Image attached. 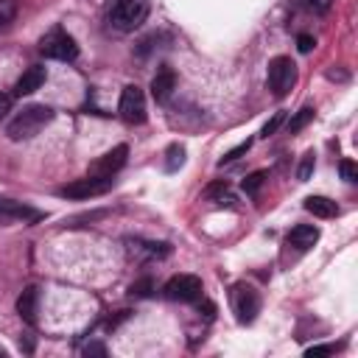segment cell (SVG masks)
<instances>
[{
  "instance_id": "obj_1",
  "label": "cell",
  "mask_w": 358,
  "mask_h": 358,
  "mask_svg": "<svg viewBox=\"0 0 358 358\" xmlns=\"http://www.w3.org/2000/svg\"><path fill=\"white\" fill-rule=\"evenodd\" d=\"M53 120V109L45 103H28L22 106L6 126V134L11 140H31L34 134H39L48 123Z\"/></svg>"
},
{
  "instance_id": "obj_2",
  "label": "cell",
  "mask_w": 358,
  "mask_h": 358,
  "mask_svg": "<svg viewBox=\"0 0 358 358\" xmlns=\"http://www.w3.org/2000/svg\"><path fill=\"white\" fill-rule=\"evenodd\" d=\"M148 17V3L145 0H115L106 11V22L115 31H134L145 22Z\"/></svg>"
},
{
  "instance_id": "obj_3",
  "label": "cell",
  "mask_w": 358,
  "mask_h": 358,
  "mask_svg": "<svg viewBox=\"0 0 358 358\" xmlns=\"http://www.w3.org/2000/svg\"><path fill=\"white\" fill-rule=\"evenodd\" d=\"M39 50L48 59H59V62H76V56H78V45H76V39L64 28L48 31L42 36V42H39Z\"/></svg>"
},
{
  "instance_id": "obj_4",
  "label": "cell",
  "mask_w": 358,
  "mask_h": 358,
  "mask_svg": "<svg viewBox=\"0 0 358 358\" xmlns=\"http://www.w3.org/2000/svg\"><path fill=\"white\" fill-rule=\"evenodd\" d=\"M112 182H115L112 176H95V173H90L84 179H76V182L59 187L56 193L64 196V199H92V196H103L106 190H112Z\"/></svg>"
},
{
  "instance_id": "obj_5",
  "label": "cell",
  "mask_w": 358,
  "mask_h": 358,
  "mask_svg": "<svg viewBox=\"0 0 358 358\" xmlns=\"http://www.w3.org/2000/svg\"><path fill=\"white\" fill-rule=\"evenodd\" d=\"M294 81H296V67H294V62L288 56H277V59L268 62V90L277 98L288 95Z\"/></svg>"
},
{
  "instance_id": "obj_6",
  "label": "cell",
  "mask_w": 358,
  "mask_h": 358,
  "mask_svg": "<svg viewBox=\"0 0 358 358\" xmlns=\"http://www.w3.org/2000/svg\"><path fill=\"white\" fill-rule=\"evenodd\" d=\"M232 310H235V319L241 324L255 322V316L260 313V296H257V291L252 285H246V282L232 285Z\"/></svg>"
},
{
  "instance_id": "obj_7",
  "label": "cell",
  "mask_w": 358,
  "mask_h": 358,
  "mask_svg": "<svg viewBox=\"0 0 358 358\" xmlns=\"http://www.w3.org/2000/svg\"><path fill=\"white\" fill-rule=\"evenodd\" d=\"M117 112H120V117H123L129 126H137V123L145 120V95H143V90H140L137 84L123 87Z\"/></svg>"
},
{
  "instance_id": "obj_8",
  "label": "cell",
  "mask_w": 358,
  "mask_h": 358,
  "mask_svg": "<svg viewBox=\"0 0 358 358\" xmlns=\"http://www.w3.org/2000/svg\"><path fill=\"white\" fill-rule=\"evenodd\" d=\"M162 294L173 302H196L201 296V280L193 274H176L162 285Z\"/></svg>"
},
{
  "instance_id": "obj_9",
  "label": "cell",
  "mask_w": 358,
  "mask_h": 358,
  "mask_svg": "<svg viewBox=\"0 0 358 358\" xmlns=\"http://www.w3.org/2000/svg\"><path fill=\"white\" fill-rule=\"evenodd\" d=\"M45 213L31 207V204H22V201H14V199H0V221H20V224H36L42 221Z\"/></svg>"
},
{
  "instance_id": "obj_10",
  "label": "cell",
  "mask_w": 358,
  "mask_h": 358,
  "mask_svg": "<svg viewBox=\"0 0 358 358\" xmlns=\"http://www.w3.org/2000/svg\"><path fill=\"white\" fill-rule=\"evenodd\" d=\"M126 157H129V145H115L112 151H106L103 157H98L92 162L90 173H95V176H115L126 165Z\"/></svg>"
},
{
  "instance_id": "obj_11",
  "label": "cell",
  "mask_w": 358,
  "mask_h": 358,
  "mask_svg": "<svg viewBox=\"0 0 358 358\" xmlns=\"http://www.w3.org/2000/svg\"><path fill=\"white\" fill-rule=\"evenodd\" d=\"M129 243V255L137 257V260H162L171 255V243H162V241H143V238H134V241H126Z\"/></svg>"
},
{
  "instance_id": "obj_12",
  "label": "cell",
  "mask_w": 358,
  "mask_h": 358,
  "mask_svg": "<svg viewBox=\"0 0 358 358\" xmlns=\"http://www.w3.org/2000/svg\"><path fill=\"white\" fill-rule=\"evenodd\" d=\"M45 78H48V73H45V67H39V64H34V67H28L20 78H17V84H14V95H31V92H36L42 84H45Z\"/></svg>"
},
{
  "instance_id": "obj_13",
  "label": "cell",
  "mask_w": 358,
  "mask_h": 358,
  "mask_svg": "<svg viewBox=\"0 0 358 358\" xmlns=\"http://www.w3.org/2000/svg\"><path fill=\"white\" fill-rule=\"evenodd\" d=\"M173 90H176V76H173V70L162 67V70L154 76V81H151V95H154V101H157V103H168L171 95H173Z\"/></svg>"
},
{
  "instance_id": "obj_14",
  "label": "cell",
  "mask_w": 358,
  "mask_h": 358,
  "mask_svg": "<svg viewBox=\"0 0 358 358\" xmlns=\"http://www.w3.org/2000/svg\"><path fill=\"white\" fill-rule=\"evenodd\" d=\"M316 241H319V229L310 227V224H296V227L288 232V246H294V249H299V252H308Z\"/></svg>"
},
{
  "instance_id": "obj_15",
  "label": "cell",
  "mask_w": 358,
  "mask_h": 358,
  "mask_svg": "<svg viewBox=\"0 0 358 358\" xmlns=\"http://www.w3.org/2000/svg\"><path fill=\"white\" fill-rule=\"evenodd\" d=\"M36 305H39V288H36V285H28V288L17 296V313H20L28 324H34V322H36Z\"/></svg>"
},
{
  "instance_id": "obj_16",
  "label": "cell",
  "mask_w": 358,
  "mask_h": 358,
  "mask_svg": "<svg viewBox=\"0 0 358 358\" xmlns=\"http://www.w3.org/2000/svg\"><path fill=\"white\" fill-rule=\"evenodd\" d=\"M305 210L313 213V215H319V218H333V215H338L336 201H330L327 196H308V199H305Z\"/></svg>"
},
{
  "instance_id": "obj_17",
  "label": "cell",
  "mask_w": 358,
  "mask_h": 358,
  "mask_svg": "<svg viewBox=\"0 0 358 358\" xmlns=\"http://www.w3.org/2000/svg\"><path fill=\"white\" fill-rule=\"evenodd\" d=\"M207 199H213L218 207H232V201H235V196L229 193V187H227V182H215V185H210L207 187Z\"/></svg>"
},
{
  "instance_id": "obj_18",
  "label": "cell",
  "mask_w": 358,
  "mask_h": 358,
  "mask_svg": "<svg viewBox=\"0 0 358 358\" xmlns=\"http://www.w3.org/2000/svg\"><path fill=\"white\" fill-rule=\"evenodd\" d=\"M182 162H185V145L171 143V145H168V151H165V171H168V173H173V171H179V168H182Z\"/></svg>"
},
{
  "instance_id": "obj_19",
  "label": "cell",
  "mask_w": 358,
  "mask_h": 358,
  "mask_svg": "<svg viewBox=\"0 0 358 358\" xmlns=\"http://www.w3.org/2000/svg\"><path fill=\"white\" fill-rule=\"evenodd\" d=\"M310 120H313V106H302V109L288 120V131H291V134H296V131H299V129H305Z\"/></svg>"
},
{
  "instance_id": "obj_20",
  "label": "cell",
  "mask_w": 358,
  "mask_h": 358,
  "mask_svg": "<svg viewBox=\"0 0 358 358\" xmlns=\"http://www.w3.org/2000/svg\"><path fill=\"white\" fill-rule=\"evenodd\" d=\"M17 17V3L14 0H0V31H6Z\"/></svg>"
},
{
  "instance_id": "obj_21",
  "label": "cell",
  "mask_w": 358,
  "mask_h": 358,
  "mask_svg": "<svg viewBox=\"0 0 358 358\" xmlns=\"http://www.w3.org/2000/svg\"><path fill=\"white\" fill-rule=\"evenodd\" d=\"M313 165H316V154H313V151H305V154H302V162H299V171H296L299 182H308V179H310Z\"/></svg>"
},
{
  "instance_id": "obj_22",
  "label": "cell",
  "mask_w": 358,
  "mask_h": 358,
  "mask_svg": "<svg viewBox=\"0 0 358 358\" xmlns=\"http://www.w3.org/2000/svg\"><path fill=\"white\" fill-rule=\"evenodd\" d=\"M263 179H266V171H255V173H249V176L243 179V190H246V196H255V193L260 190Z\"/></svg>"
},
{
  "instance_id": "obj_23",
  "label": "cell",
  "mask_w": 358,
  "mask_h": 358,
  "mask_svg": "<svg viewBox=\"0 0 358 358\" xmlns=\"http://www.w3.org/2000/svg\"><path fill=\"white\" fill-rule=\"evenodd\" d=\"M151 291H154V280L151 277H143V280H137V282H131V288H129V294L131 296H151Z\"/></svg>"
},
{
  "instance_id": "obj_24",
  "label": "cell",
  "mask_w": 358,
  "mask_h": 358,
  "mask_svg": "<svg viewBox=\"0 0 358 358\" xmlns=\"http://www.w3.org/2000/svg\"><path fill=\"white\" fill-rule=\"evenodd\" d=\"M249 148H252V140H243V143H238L232 151H227V154L221 157V162H218V165H224V162H235V159H238L241 154H246Z\"/></svg>"
},
{
  "instance_id": "obj_25",
  "label": "cell",
  "mask_w": 358,
  "mask_h": 358,
  "mask_svg": "<svg viewBox=\"0 0 358 358\" xmlns=\"http://www.w3.org/2000/svg\"><path fill=\"white\" fill-rule=\"evenodd\" d=\"M282 120H285V112H282V109H280V112H274V117L263 126V131H260V134H263V137H271V134L280 129V123H282Z\"/></svg>"
},
{
  "instance_id": "obj_26",
  "label": "cell",
  "mask_w": 358,
  "mask_h": 358,
  "mask_svg": "<svg viewBox=\"0 0 358 358\" xmlns=\"http://www.w3.org/2000/svg\"><path fill=\"white\" fill-rule=\"evenodd\" d=\"M302 3H305V8L313 11V14H327L330 6H333V0H302Z\"/></svg>"
},
{
  "instance_id": "obj_27",
  "label": "cell",
  "mask_w": 358,
  "mask_h": 358,
  "mask_svg": "<svg viewBox=\"0 0 358 358\" xmlns=\"http://www.w3.org/2000/svg\"><path fill=\"white\" fill-rule=\"evenodd\" d=\"M338 171H341V176H344V182H358V168L350 162V159H341V165H338Z\"/></svg>"
},
{
  "instance_id": "obj_28",
  "label": "cell",
  "mask_w": 358,
  "mask_h": 358,
  "mask_svg": "<svg viewBox=\"0 0 358 358\" xmlns=\"http://www.w3.org/2000/svg\"><path fill=\"white\" fill-rule=\"evenodd\" d=\"M296 45H299V50H302V53H310V50H313V45H316V39H313L310 34H302V36L296 39Z\"/></svg>"
},
{
  "instance_id": "obj_29",
  "label": "cell",
  "mask_w": 358,
  "mask_h": 358,
  "mask_svg": "<svg viewBox=\"0 0 358 358\" xmlns=\"http://www.w3.org/2000/svg\"><path fill=\"white\" fill-rule=\"evenodd\" d=\"M330 352H333V344H316L305 350V355H330Z\"/></svg>"
},
{
  "instance_id": "obj_30",
  "label": "cell",
  "mask_w": 358,
  "mask_h": 358,
  "mask_svg": "<svg viewBox=\"0 0 358 358\" xmlns=\"http://www.w3.org/2000/svg\"><path fill=\"white\" fill-rule=\"evenodd\" d=\"M8 112H11V95L0 92V117H6Z\"/></svg>"
},
{
  "instance_id": "obj_31",
  "label": "cell",
  "mask_w": 358,
  "mask_h": 358,
  "mask_svg": "<svg viewBox=\"0 0 358 358\" xmlns=\"http://www.w3.org/2000/svg\"><path fill=\"white\" fill-rule=\"evenodd\" d=\"M84 352H87V355H90V352H95V355H106V350H103L101 344H87Z\"/></svg>"
},
{
  "instance_id": "obj_32",
  "label": "cell",
  "mask_w": 358,
  "mask_h": 358,
  "mask_svg": "<svg viewBox=\"0 0 358 358\" xmlns=\"http://www.w3.org/2000/svg\"><path fill=\"white\" fill-rule=\"evenodd\" d=\"M0 355H3V350H0Z\"/></svg>"
}]
</instances>
